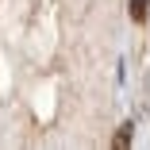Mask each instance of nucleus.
Segmentation results:
<instances>
[{
    "instance_id": "nucleus-2",
    "label": "nucleus",
    "mask_w": 150,
    "mask_h": 150,
    "mask_svg": "<svg viewBox=\"0 0 150 150\" xmlns=\"http://www.w3.org/2000/svg\"><path fill=\"white\" fill-rule=\"evenodd\" d=\"M112 146H131V127H119V135L112 139Z\"/></svg>"
},
{
    "instance_id": "nucleus-1",
    "label": "nucleus",
    "mask_w": 150,
    "mask_h": 150,
    "mask_svg": "<svg viewBox=\"0 0 150 150\" xmlns=\"http://www.w3.org/2000/svg\"><path fill=\"white\" fill-rule=\"evenodd\" d=\"M131 19L135 23H146L150 19V0H131Z\"/></svg>"
}]
</instances>
